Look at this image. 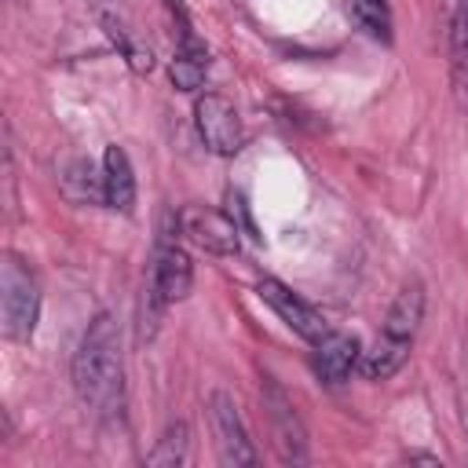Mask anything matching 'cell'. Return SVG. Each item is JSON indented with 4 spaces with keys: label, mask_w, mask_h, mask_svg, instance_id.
I'll return each instance as SVG.
<instances>
[{
    "label": "cell",
    "mask_w": 468,
    "mask_h": 468,
    "mask_svg": "<svg viewBox=\"0 0 468 468\" xmlns=\"http://www.w3.org/2000/svg\"><path fill=\"white\" fill-rule=\"evenodd\" d=\"M424 307H428V296H424L420 282H406L395 292L373 347L362 351V373L369 380H391L406 366V358L413 351V340L420 333V322H424Z\"/></svg>",
    "instance_id": "2"
},
{
    "label": "cell",
    "mask_w": 468,
    "mask_h": 468,
    "mask_svg": "<svg viewBox=\"0 0 468 468\" xmlns=\"http://www.w3.org/2000/svg\"><path fill=\"white\" fill-rule=\"evenodd\" d=\"M205 73H208V48L186 29L176 55H172V66H168V77L179 91H197L205 84Z\"/></svg>",
    "instance_id": "13"
},
{
    "label": "cell",
    "mask_w": 468,
    "mask_h": 468,
    "mask_svg": "<svg viewBox=\"0 0 468 468\" xmlns=\"http://www.w3.org/2000/svg\"><path fill=\"white\" fill-rule=\"evenodd\" d=\"M194 124L201 143L216 154V157H234L245 146V124L238 117V106L223 95V91H205L194 102Z\"/></svg>",
    "instance_id": "5"
},
{
    "label": "cell",
    "mask_w": 468,
    "mask_h": 468,
    "mask_svg": "<svg viewBox=\"0 0 468 468\" xmlns=\"http://www.w3.org/2000/svg\"><path fill=\"white\" fill-rule=\"evenodd\" d=\"M91 7H95V15H106V11H117V4H113V0H91Z\"/></svg>",
    "instance_id": "18"
},
{
    "label": "cell",
    "mask_w": 468,
    "mask_h": 468,
    "mask_svg": "<svg viewBox=\"0 0 468 468\" xmlns=\"http://www.w3.org/2000/svg\"><path fill=\"white\" fill-rule=\"evenodd\" d=\"M99 22H102L106 37L113 40V48L124 55V62H128L135 73H150V69H154V51L135 37V29L121 18V11H106V15H99Z\"/></svg>",
    "instance_id": "14"
},
{
    "label": "cell",
    "mask_w": 468,
    "mask_h": 468,
    "mask_svg": "<svg viewBox=\"0 0 468 468\" xmlns=\"http://www.w3.org/2000/svg\"><path fill=\"white\" fill-rule=\"evenodd\" d=\"M358 362H362V344H358V336L336 333V329H329V333L314 344V355H311L314 377H318L322 384H329V388L344 384Z\"/></svg>",
    "instance_id": "11"
},
{
    "label": "cell",
    "mask_w": 468,
    "mask_h": 468,
    "mask_svg": "<svg viewBox=\"0 0 468 468\" xmlns=\"http://www.w3.org/2000/svg\"><path fill=\"white\" fill-rule=\"evenodd\" d=\"M446 55L453 102L468 113V0H446Z\"/></svg>",
    "instance_id": "10"
},
{
    "label": "cell",
    "mask_w": 468,
    "mask_h": 468,
    "mask_svg": "<svg viewBox=\"0 0 468 468\" xmlns=\"http://www.w3.org/2000/svg\"><path fill=\"white\" fill-rule=\"evenodd\" d=\"M186 461H190V428H186V420H172L161 431V439L154 442V450L146 453V464H154V468H179Z\"/></svg>",
    "instance_id": "15"
},
{
    "label": "cell",
    "mask_w": 468,
    "mask_h": 468,
    "mask_svg": "<svg viewBox=\"0 0 468 468\" xmlns=\"http://www.w3.org/2000/svg\"><path fill=\"white\" fill-rule=\"evenodd\" d=\"M263 410L271 420V439L282 457V464H303L307 461V428L285 395V388L274 377H263Z\"/></svg>",
    "instance_id": "6"
},
{
    "label": "cell",
    "mask_w": 468,
    "mask_h": 468,
    "mask_svg": "<svg viewBox=\"0 0 468 468\" xmlns=\"http://www.w3.org/2000/svg\"><path fill=\"white\" fill-rule=\"evenodd\" d=\"M194 285V263L186 256V249L179 245V216L165 212L161 230H157V245L150 256V278H146V307H150V322L161 318L165 307L179 303Z\"/></svg>",
    "instance_id": "3"
},
{
    "label": "cell",
    "mask_w": 468,
    "mask_h": 468,
    "mask_svg": "<svg viewBox=\"0 0 468 468\" xmlns=\"http://www.w3.org/2000/svg\"><path fill=\"white\" fill-rule=\"evenodd\" d=\"M208 424H212V435H216V450H219V461L223 464H256L260 453L245 431V420L238 413V402L234 395L227 391H212L208 395Z\"/></svg>",
    "instance_id": "8"
},
{
    "label": "cell",
    "mask_w": 468,
    "mask_h": 468,
    "mask_svg": "<svg viewBox=\"0 0 468 468\" xmlns=\"http://www.w3.org/2000/svg\"><path fill=\"white\" fill-rule=\"evenodd\" d=\"M256 292H260V300L271 303V311H274L296 336H303L307 344H318V340L329 333L325 314H322L318 307H311L303 296H296L289 285H282L278 278H260Z\"/></svg>",
    "instance_id": "9"
},
{
    "label": "cell",
    "mask_w": 468,
    "mask_h": 468,
    "mask_svg": "<svg viewBox=\"0 0 468 468\" xmlns=\"http://www.w3.org/2000/svg\"><path fill=\"white\" fill-rule=\"evenodd\" d=\"M351 18L358 22V29L380 44H391V7L388 0H347Z\"/></svg>",
    "instance_id": "17"
},
{
    "label": "cell",
    "mask_w": 468,
    "mask_h": 468,
    "mask_svg": "<svg viewBox=\"0 0 468 468\" xmlns=\"http://www.w3.org/2000/svg\"><path fill=\"white\" fill-rule=\"evenodd\" d=\"M102 205L117 212H128L135 205V172H132L128 154L117 143L106 146L102 154Z\"/></svg>",
    "instance_id": "12"
},
{
    "label": "cell",
    "mask_w": 468,
    "mask_h": 468,
    "mask_svg": "<svg viewBox=\"0 0 468 468\" xmlns=\"http://www.w3.org/2000/svg\"><path fill=\"white\" fill-rule=\"evenodd\" d=\"M69 377L73 388L80 395V402L99 413V417H113L124 406V355H121V329L113 322V314H95L73 351L69 362Z\"/></svg>",
    "instance_id": "1"
},
{
    "label": "cell",
    "mask_w": 468,
    "mask_h": 468,
    "mask_svg": "<svg viewBox=\"0 0 468 468\" xmlns=\"http://www.w3.org/2000/svg\"><path fill=\"white\" fill-rule=\"evenodd\" d=\"M179 216V234L197 245L208 256H234L241 249V230L234 223V216L208 208V205H186L176 212Z\"/></svg>",
    "instance_id": "7"
},
{
    "label": "cell",
    "mask_w": 468,
    "mask_h": 468,
    "mask_svg": "<svg viewBox=\"0 0 468 468\" xmlns=\"http://www.w3.org/2000/svg\"><path fill=\"white\" fill-rule=\"evenodd\" d=\"M40 303H44V292H40L33 267L22 256L4 252V263H0V329H4V336L15 344L33 340L37 322H40Z\"/></svg>",
    "instance_id": "4"
},
{
    "label": "cell",
    "mask_w": 468,
    "mask_h": 468,
    "mask_svg": "<svg viewBox=\"0 0 468 468\" xmlns=\"http://www.w3.org/2000/svg\"><path fill=\"white\" fill-rule=\"evenodd\" d=\"M62 190H66V197L69 201H102V168H99V176H95V168H91V161H84V157H77V161H69L66 168H62Z\"/></svg>",
    "instance_id": "16"
}]
</instances>
